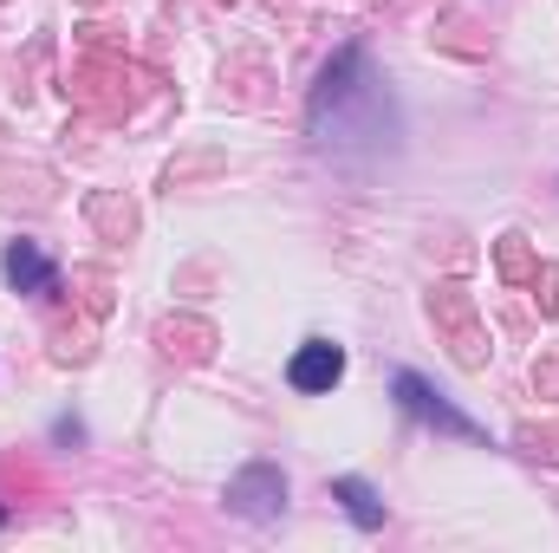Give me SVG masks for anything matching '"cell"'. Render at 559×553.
I'll return each mask as SVG.
<instances>
[{
  "instance_id": "4",
  "label": "cell",
  "mask_w": 559,
  "mask_h": 553,
  "mask_svg": "<svg viewBox=\"0 0 559 553\" xmlns=\"http://www.w3.org/2000/svg\"><path fill=\"white\" fill-rule=\"evenodd\" d=\"M286 378H293V391H332V385L345 378V352H338V345H325V339H306V345L293 352Z\"/></svg>"
},
{
  "instance_id": "3",
  "label": "cell",
  "mask_w": 559,
  "mask_h": 553,
  "mask_svg": "<svg viewBox=\"0 0 559 553\" xmlns=\"http://www.w3.org/2000/svg\"><path fill=\"white\" fill-rule=\"evenodd\" d=\"M228 502H235V515H248V521H274L280 502H286V482H280V469L254 462V469H241V475L228 482Z\"/></svg>"
},
{
  "instance_id": "2",
  "label": "cell",
  "mask_w": 559,
  "mask_h": 553,
  "mask_svg": "<svg viewBox=\"0 0 559 553\" xmlns=\"http://www.w3.org/2000/svg\"><path fill=\"white\" fill-rule=\"evenodd\" d=\"M397 404L411 416H423V423H436V430H449V436H468V443H481V423L475 416H462L429 378H417V372H397Z\"/></svg>"
},
{
  "instance_id": "5",
  "label": "cell",
  "mask_w": 559,
  "mask_h": 553,
  "mask_svg": "<svg viewBox=\"0 0 559 553\" xmlns=\"http://www.w3.org/2000/svg\"><path fill=\"white\" fill-rule=\"evenodd\" d=\"M0 274L13 280L20 293H52V261H46V248H33V242H13V248L0 255Z\"/></svg>"
},
{
  "instance_id": "1",
  "label": "cell",
  "mask_w": 559,
  "mask_h": 553,
  "mask_svg": "<svg viewBox=\"0 0 559 553\" xmlns=\"http://www.w3.org/2000/svg\"><path fill=\"white\" fill-rule=\"evenodd\" d=\"M312 138L332 156H345L358 143L384 150V138H391V92H384V79L371 72V59L358 46H345L325 66V79L312 92Z\"/></svg>"
},
{
  "instance_id": "6",
  "label": "cell",
  "mask_w": 559,
  "mask_h": 553,
  "mask_svg": "<svg viewBox=\"0 0 559 553\" xmlns=\"http://www.w3.org/2000/svg\"><path fill=\"white\" fill-rule=\"evenodd\" d=\"M332 495L345 502V515H352L365 534H378V528H384V502H378V495H371L358 475H338V482H332Z\"/></svg>"
}]
</instances>
